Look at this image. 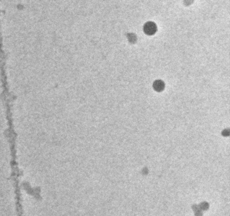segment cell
I'll return each instance as SVG.
<instances>
[{"label":"cell","mask_w":230,"mask_h":216,"mask_svg":"<svg viewBox=\"0 0 230 216\" xmlns=\"http://www.w3.org/2000/svg\"><path fill=\"white\" fill-rule=\"evenodd\" d=\"M144 32L148 35H153L157 31V27L153 22L146 23L144 26Z\"/></svg>","instance_id":"1"},{"label":"cell","mask_w":230,"mask_h":216,"mask_svg":"<svg viewBox=\"0 0 230 216\" xmlns=\"http://www.w3.org/2000/svg\"><path fill=\"white\" fill-rule=\"evenodd\" d=\"M164 83L161 80H157L153 83V89L157 92H160L164 89Z\"/></svg>","instance_id":"2"}]
</instances>
